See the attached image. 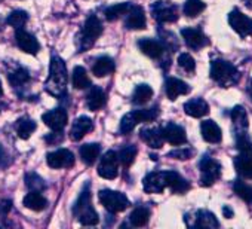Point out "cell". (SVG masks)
Listing matches in <instances>:
<instances>
[{"instance_id":"f546056e","label":"cell","mask_w":252,"mask_h":229,"mask_svg":"<svg viewBox=\"0 0 252 229\" xmlns=\"http://www.w3.org/2000/svg\"><path fill=\"white\" fill-rule=\"evenodd\" d=\"M101 148L98 143H88L80 148V158L86 165H94L96 158L99 156Z\"/></svg>"},{"instance_id":"8fae6325","label":"cell","mask_w":252,"mask_h":229,"mask_svg":"<svg viewBox=\"0 0 252 229\" xmlns=\"http://www.w3.org/2000/svg\"><path fill=\"white\" fill-rule=\"evenodd\" d=\"M46 162L51 168H71L74 165V155L68 149H58L48 153Z\"/></svg>"},{"instance_id":"8992f818","label":"cell","mask_w":252,"mask_h":229,"mask_svg":"<svg viewBox=\"0 0 252 229\" xmlns=\"http://www.w3.org/2000/svg\"><path fill=\"white\" fill-rule=\"evenodd\" d=\"M99 201L105 207V210H108L110 213L125 211L129 205V201H128V198H126L125 193L110 191V189H104V191L99 192Z\"/></svg>"},{"instance_id":"d6986e66","label":"cell","mask_w":252,"mask_h":229,"mask_svg":"<svg viewBox=\"0 0 252 229\" xmlns=\"http://www.w3.org/2000/svg\"><path fill=\"white\" fill-rule=\"evenodd\" d=\"M189 226H193V228H206V229H211V228H218L220 223L215 217L214 213L208 211V210H199L194 217H193V222L187 223Z\"/></svg>"},{"instance_id":"d590c367","label":"cell","mask_w":252,"mask_h":229,"mask_svg":"<svg viewBox=\"0 0 252 229\" xmlns=\"http://www.w3.org/2000/svg\"><path fill=\"white\" fill-rule=\"evenodd\" d=\"M153 97V89L152 86L146 85V83H141L135 88L134 91V95H132V101L135 104H146L150 98Z\"/></svg>"},{"instance_id":"5bb4252c","label":"cell","mask_w":252,"mask_h":229,"mask_svg":"<svg viewBox=\"0 0 252 229\" xmlns=\"http://www.w3.org/2000/svg\"><path fill=\"white\" fill-rule=\"evenodd\" d=\"M143 188L147 193H160L166 188V173L158 171L147 174V177L143 182Z\"/></svg>"},{"instance_id":"d4e9b609","label":"cell","mask_w":252,"mask_h":229,"mask_svg":"<svg viewBox=\"0 0 252 229\" xmlns=\"http://www.w3.org/2000/svg\"><path fill=\"white\" fill-rule=\"evenodd\" d=\"M200 131H202V137L205 142L208 143H220L221 142V128L211 119L203 121L200 125Z\"/></svg>"},{"instance_id":"9a60e30c","label":"cell","mask_w":252,"mask_h":229,"mask_svg":"<svg viewBox=\"0 0 252 229\" xmlns=\"http://www.w3.org/2000/svg\"><path fill=\"white\" fill-rule=\"evenodd\" d=\"M125 27L128 30H143L146 29V14L141 6H132L125 20Z\"/></svg>"},{"instance_id":"ffe728a7","label":"cell","mask_w":252,"mask_h":229,"mask_svg":"<svg viewBox=\"0 0 252 229\" xmlns=\"http://www.w3.org/2000/svg\"><path fill=\"white\" fill-rule=\"evenodd\" d=\"M165 91H166L168 98L174 101V100H177V97L189 94L190 92V86L186 82H183V80H180L177 77H169V79H166Z\"/></svg>"},{"instance_id":"6da1fadb","label":"cell","mask_w":252,"mask_h":229,"mask_svg":"<svg viewBox=\"0 0 252 229\" xmlns=\"http://www.w3.org/2000/svg\"><path fill=\"white\" fill-rule=\"evenodd\" d=\"M67 67L65 63L60 57H52L49 66V76L45 82V89L52 97L61 98L67 89Z\"/></svg>"},{"instance_id":"30bf717a","label":"cell","mask_w":252,"mask_h":229,"mask_svg":"<svg viewBox=\"0 0 252 229\" xmlns=\"http://www.w3.org/2000/svg\"><path fill=\"white\" fill-rule=\"evenodd\" d=\"M98 174L102 179L107 180H113L117 177L119 174V159H117V153L113 151H108L107 153H104V156L99 161L98 165Z\"/></svg>"},{"instance_id":"5b68a950","label":"cell","mask_w":252,"mask_h":229,"mask_svg":"<svg viewBox=\"0 0 252 229\" xmlns=\"http://www.w3.org/2000/svg\"><path fill=\"white\" fill-rule=\"evenodd\" d=\"M211 77L222 86H230L239 80V72L228 61L215 60L211 63Z\"/></svg>"},{"instance_id":"2e32d148","label":"cell","mask_w":252,"mask_h":229,"mask_svg":"<svg viewBox=\"0 0 252 229\" xmlns=\"http://www.w3.org/2000/svg\"><path fill=\"white\" fill-rule=\"evenodd\" d=\"M181 36H183L184 42L187 43V46L191 49H200L208 45L206 36L197 29H183Z\"/></svg>"},{"instance_id":"4fadbf2b","label":"cell","mask_w":252,"mask_h":229,"mask_svg":"<svg viewBox=\"0 0 252 229\" xmlns=\"http://www.w3.org/2000/svg\"><path fill=\"white\" fill-rule=\"evenodd\" d=\"M15 39H17V45L20 46V49L24 51V52H27V54L34 55L40 49V45H39L37 39L33 35H30L29 32L23 30V29H17Z\"/></svg>"},{"instance_id":"ac0fdd59","label":"cell","mask_w":252,"mask_h":229,"mask_svg":"<svg viewBox=\"0 0 252 229\" xmlns=\"http://www.w3.org/2000/svg\"><path fill=\"white\" fill-rule=\"evenodd\" d=\"M92 128H94L92 119L88 118V116H80V118H77V119L73 122V127H71V130H70V137H71L73 142H79V140H82L89 131H92Z\"/></svg>"},{"instance_id":"b9f144b4","label":"cell","mask_w":252,"mask_h":229,"mask_svg":"<svg viewBox=\"0 0 252 229\" xmlns=\"http://www.w3.org/2000/svg\"><path fill=\"white\" fill-rule=\"evenodd\" d=\"M26 185L30 191H37V192H42L46 188V183L43 182V179L37 176L36 173H29L26 176Z\"/></svg>"},{"instance_id":"681fc988","label":"cell","mask_w":252,"mask_h":229,"mask_svg":"<svg viewBox=\"0 0 252 229\" xmlns=\"http://www.w3.org/2000/svg\"><path fill=\"white\" fill-rule=\"evenodd\" d=\"M243 2H245V5H246L249 9H252V0H243Z\"/></svg>"},{"instance_id":"d6a6232c","label":"cell","mask_w":252,"mask_h":229,"mask_svg":"<svg viewBox=\"0 0 252 229\" xmlns=\"http://www.w3.org/2000/svg\"><path fill=\"white\" fill-rule=\"evenodd\" d=\"M132 8V5L131 3H117V5H113V6H110V8H107L105 11H104V15H105V18L108 20V21H116V20H119L122 15H126L129 12V9Z\"/></svg>"},{"instance_id":"484cf974","label":"cell","mask_w":252,"mask_h":229,"mask_svg":"<svg viewBox=\"0 0 252 229\" xmlns=\"http://www.w3.org/2000/svg\"><path fill=\"white\" fill-rule=\"evenodd\" d=\"M138 46L150 58H159L163 54V45L155 39H141L138 42Z\"/></svg>"},{"instance_id":"7a4b0ae2","label":"cell","mask_w":252,"mask_h":229,"mask_svg":"<svg viewBox=\"0 0 252 229\" xmlns=\"http://www.w3.org/2000/svg\"><path fill=\"white\" fill-rule=\"evenodd\" d=\"M73 214L79 219V222L85 226H94L98 223L99 217L98 213L94 210L91 204V192H89V183H86L83 192L80 193L79 199L76 201L73 207Z\"/></svg>"},{"instance_id":"bcb514c9","label":"cell","mask_w":252,"mask_h":229,"mask_svg":"<svg viewBox=\"0 0 252 229\" xmlns=\"http://www.w3.org/2000/svg\"><path fill=\"white\" fill-rule=\"evenodd\" d=\"M63 139H64L63 131H54L52 134H49V136L45 137V140H46L49 145H58V143L63 142Z\"/></svg>"},{"instance_id":"44dd1931","label":"cell","mask_w":252,"mask_h":229,"mask_svg":"<svg viewBox=\"0 0 252 229\" xmlns=\"http://www.w3.org/2000/svg\"><path fill=\"white\" fill-rule=\"evenodd\" d=\"M140 137L152 149H160L163 146V142H165L160 128H144V130H141Z\"/></svg>"},{"instance_id":"7dc6e473","label":"cell","mask_w":252,"mask_h":229,"mask_svg":"<svg viewBox=\"0 0 252 229\" xmlns=\"http://www.w3.org/2000/svg\"><path fill=\"white\" fill-rule=\"evenodd\" d=\"M11 210H12V202L9 199L0 201V217H5Z\"/></svg>"},{"instance_id":"1f68e13d","label":"cell","mask_w":252,"mask_h":229,"mask_svg":"<svg viewBox=\"0 0 252 229\" xmlns=\"http://www.w3.org/2000/svg\"><path fill=\"white\" fill-rule=\"evenodd\" d=\"M71 82H73V86L76 89H85V88L91 86V79H89L86 70L83 67H80V66L74 67L73 76H71Z\"/></svg>"},{"instance_id":"c3c4849f","label":"cell","mask_w":252,"mask_h":229,"mask_svg":"<svg viewBox=\"0 0 252 229\" xmlns=\"http://www.w3.org/2000/svg\"><path fill=\"white\" fill-rule=\"evenodd\" d=\"M222 214H224V217H227V219H231L234 213H233V210H231L228 205H224V207H222Z\"/></svg>"},{"instance_id":"f5cc1de1","label":"cell","mask_w":252,"mask_h":229,"mask_svg":"<svg viewBox=\"0 0 252 229\" xmlns=\"http://www.w3.org/2000/svg\"><path fill=\"white\" fill-rule=\"evenodd\" d=\"M251 86H252V80H251Z\"/></svg>"},{"instance_id":"ba28073f","label":"cell","mask_w":252,"mask_h":229,"mask_svg":"<svg viewBox=\"0 0 252 229\" xmlns=\"http://www.w3.org/2000/svg\"><path fill=\"white\" fill-rule=\"evenodd\" d=\"M152 14L159 23H174L178 20L177 6L169 2H163V0H158L152 5Z\"/></svg>"},{"instance_id":"836d02e7","label":"cell","mask_w":252,"mask_h":229,"mask_svg":"<svg viewBox=\"0 0 252 229\" xmlns=\"http://www.w3.org/2000/svg\"><path fill=\"white\" fill-rule=\"evenodd\" d=\"M149 219H150V211H149V208H146V207H137V208L131 213V216H129V222H131V225L135 226V228H143V226H146V225L149 223Z\"/></svg>"},{"instance_id":"cb8c5ba5","label":"cell","mask_w":252,"mask_h":229,"mask_svg":"<svg viewBox=\"0 0 252 229\" xmlns=\"http://www.w3.org/2000/svg\"><path fill=\"white\" fill-rule=\"evenodd\" d=\"M184 112L191 118H202L209 112V106L202 98H193L184 104Z\"/></svg>"},{"instance_id":"7c38bea8","label":"cell","mask_w":252,"mask_h":229,"mask_svg":"<svg viewBox=\"0 0 252 229\" xmlns=\"http://www.w3.org/2000/svg\"><path fill=\"white\" fill-rule=\"evenodd\" d=\"M42 119L52 131H63V128L67 125L68 116L64 109L58 107V109H52V110L46 112L42 116Z\"/></svg>"},{"instance_id":"3957f363","label":"cell","mask_w":252,"mask_h":229,"mask_svg":"<svg viewBox=\"0 0 252 229\" xmlns=\"http://www.w3.org/2000/svg\"><path fill=\"white\" fill-rule=\"evenodd\" d=\"M159 114V109L158 107H152V109H143V110H134L126 113L125 116L120 121V134L128 136L129 133L134 131V128L140 124V122H150L153 119L158 118Z\"/></svg>"},{"instance_id":"9c48e42d","label":"cell","mask_w":252,"mask_h":229,"mask_svg":"<svg viewBox=\"0 0 252 229\" xmlns=\"http://www.w3.org/2000/svg\"><path fill=\"white\" fill-rule=\"evenodd\" d=\"M228 23L239 36L242 38L252 36V18L246 17L239 9H233L228 14Z\"/></svg>"},{"instance_id":"f907efd6","label":"cell","mask_w":252,"mask_h":229,"mask_svg":"<svg viewBox=\"0 0 252 229\" xmlns=\"http://www.w3.org/2000/svg\"><path fill=\"white\" fill-rule=\"evenodd\" d=\"M3 95V88H2V82H0V97Z\"/></svg>"},{"instance_id":"f6af8a7d","label":"cell","mask_w":252,"mask_h":229,"mask_svg":"<svg viewBox=\"0 0 252 229\" xmlns=\"http://www.w3.org/2000/svg\"><path fill=\"white\" fill-rule=\"evenodd\" d=\"M193 155V151L191 149H175L172 152L168 153L169 158H175V159H181V161H186V159H190Z\"/></svg>"},{"instance_id":"816d5d0a","label":"cell","mask_w":252,"mask_h":229,"mask_svg":"<svg viewBox=\"0 0 252 229\" xmlns=\"http://www.w3.org/2000/svg\"><path fill=\"white\" fill-rule=\"evenodd\" d=\"M0 29H2V20H0Z\"/></svg>"},{"instance_id":"f1b7e54d","label":"cell","mask_w":252,"mask_h":229,"mask_svg":"<svg viewBox=\"0 0 252 229\" xmlns=\"http://www.w3.org/2000/svg\"><path fill=\"white\" fill-rule=\"evenodd\" d=\"M92 72L96 77H104L107 75H111L114 72V61L113 58L110 57H99L94 67H92Z\"/></svg>"},{"instance_id":"e575fe53","label":"cell","mask_w":252,"mask_h":229,"mask_svg":"<svg viewBox=\"0 0 252 229\" xmlns=\"http://www.w3.org/2000/svg\"><path fill=\"white\" fill-rule=\"evenodd\" d=\"M36 130V122L30 118H21L17 122V133L21 139L27 140Z\"/></svg>"},{"instance_id":"7402d4cb","label":"cell","mask_w":252,"mask_h":229,"mask_svg":"<svg viewBox=\"0 0 252 229\" xmlns=\"http://www.w3.org/2000/svg\"><path fill=\"white\" fill-rule=\"evenodd\" d=\"M166 173V188H171L175 193H184L190 189V183L177 171H165Z\"/></svg>"},{"instance_id":"603a6c76","label":"cell","mask_w":252,"mask_h":229,"mask_svg":"<svg viewBox=\"0 0 252 229\" xmlns=\"http://www.w3.org/2000/svg\"><path fill=\"white\" fill-rule=\"evenodd\" d=\"M234 167L245 179H252V152H242L234 158Z\"/></svg>"},{"instance_id":"ee69618b","label":"cell","mask_w":252,"mask_h":229,"mask_svg":"<svg viewBox=\"0 0 252 229\" xmlns=\"http://www.w3.org/2000/svg\"><path fill=\"white\" fill-rule=\"evenodd\" d=\"M236 146L240 152H252V142L248 139V136L245 133L237 134L236 139Z\"/></svg>"},{"instance_id":"f35d334b","label":"cell","mask_w":252,"mask_h":229,"mask_svg":"<svg viewBox=\"0 0 252 229\" xmlns=\"http://www.w3.org/2000/svg\"><path fill=\"white\" fill-rule=\"evenodd\" d=\"M27 21H29V14L26 11H20V9L11 12V15L6 20V23L14 29H23Z\"/></svg>"},{"instance_id":"83f0119b","label":"cell","mask_w":252,"mask_h":229,"mask_svg":"<svg viewBox=\"0 0 252 229\" xmlns=\"http://www.w3.org/2000/svg\"><path fill=\"white\" fill-rule=\"evenodd\" d=\"M104 104H105V94H104V91H102L99 86H94V88L89 91L88 97H86V106L89 107V110L96 112V110H99Z\"/></svg>"},{"instance_id":"8d00e7d4","label":"cell","mask_w":252,"mask_h":229,"mask_svg":"<svg viewBox=\"0 0 252 229\" xmlns=\"http://www.w3.org/2000/svg\"><path fill=\"white\" fill-rule=\"evenodd\" d=\"M9 80H11V83H12V86H15V88H20V86H23L26 82H29L30 80V75H29V72L26 70V69H23V67H15V70L14 72H9Z\"/></svg>"},{"instance_id":"4dcf8cb0","label":"cell","mask_w":252,"mask_h":229,"mask_svg":"<svg viewBox=\"0 0 252 229\" xmlns=\"http://www.w3.org/2000/svg\"><path fill=\"white\" fill-rule=\"evenodd\" d=\"M231 119H233V122H234L236 133H237V134L245 133V130L248 128V116H246V112H245L240 106H236V107L231 110Z\"/></svg>"},{"instance_id":"52a82bcc","label":"cell","mask_w":252,"mask_h":229,"mask_svg":"<svg viewBox=\"0 0 252 229\" xmlns=\"http://www.w3.org/2000/svg\"><path fill=\"white\" fill-rule=\"evenodd\" d=\"M199 168H200V185L202 186H212L221 174V165L209 156L202 158Z\"/></svg>"},{"instance_id":"277c9868","label":"cell","mask_w":252,"mask_h":229,"mask_svg":"<svg viewBox=\"0 0 252 229\" xmlns=\"http://www.w3.org/2000/svg\"><path fill=\"white\" fill-rule=\"evenodd\" d=\"M101 33H102V24H101L99 18L95 17V15H91L86 20V23L83 24L82 32H80V35L77 38L79 51L82 52V51L89 49L95 43V40L101 36Z\"/></svg>"},{"instance_id":"60d3db41","label":"cell","mask_w":252,"mask_h":229,"mask_svg":"<svg viewBox=\"0 0 252 229\" xmlns=\"http://www.w3.org/2000/svg\"><path fill=\"white\" fill-rule=\"evenodd\" d=\"M183 9H184V14L187 17L193 18V17H197L200 12L205 11V3L202 2V0H187Z\"/></svg>"},{"instance_id":"7bdbcfd3","label":"cell","mask_w":252,"mask_h":229,"mask_svg":"<svg viewBox=\"0 0 252 229\" xmlns=\"http://www.w3.org/2000/svg\"><path fill=\"white\" fill-rule=\"evenodd\" d=\"M178 64H180V67L181 69H184L186 72H189V73H191V72H194V69H196V61H194V58L190 55V54H180V57H178Z\"/></svg>"},{"instance_id":"4316f807","label":"cell","mask_w":252,"mask_h":229,"mask_svg":"<svg viewBox=\"0 0 252 229\" xmlns=\"http://www.w3.org/2000/svg\"><path fill=\"white\" fill-rule=\"evenodd\" d=\"M23 202H24V205H26L27 208H30V210H33V211H42V210H45L46 205H48L46 198H45L40 192H37V191H30V192L26 195V198H24Z\"/></svg>"},{"instance_id":"ab89813d","label":"cell","mask_w":252,"mask_h":229,"mask_svg":"<svg viewBox=\"0 0 252 229\" xmlns=\"http://www.w3.org/2000/svg\"><path fill=\"white\" fill-rule=\"evenodd\" d=\"M233 191L236 192V195L239 198H242L246 202H252V188L249 185H246L242 180H234L233 183Z\"/></svg>"},{"instance_id":"74e56055","label":"cell","mask_w":252,"mask_h":229,"mask_svg":"<svg viewBox=\"0 0 252 229\" xmlns=\"http://www.w3.org/2000/svg\"><path fill=\"white\" fill-rule=\"evenodd\" d=\"M135 156H137V148L135 146H125L117 153V159L123 167H129L134 162Z\"/></svg>"},{"instance_id":"e0dca14e","label":"cell","mask_w":252,"mask_h":229,"mask_svg":"<svg viewBox=\"0 0 252 229\" xmlns=\"http://www.w3.org/2000/svg\"><path fill=\"white\" fill-rule=\"evenodd\" d=\"M162 134H163V139L174 146H180V145H184L187 142V136H186L184 128L177 125V124H168L162 130Z\"/></svg>"}]
</instances>
